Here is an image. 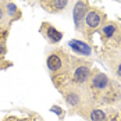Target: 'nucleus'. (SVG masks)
<instances>
[{
    "label": "nucleus",
    "instance_id": "9b49d317",
    "mask_svg": "<svg viewBox=\"0 0 121 121\" xmlns=\"http://www.w3.org/2000/svg\"><path fill=\"white\" fill-rule=\"evenodd\" d=\"M68 0H52V7L56 9L57 11H61L64 7H67Z\"/></svg>",
    "mask_w": 121,
    "mask_h": 121
},
{
    "label": "nucleus",
    "instance_id": "7ed1b4c3",
    "mask_svg": "<svg viewBox=\"0 0 121 121\" xmlns=\"http://www.w3.org/2000/svg\"><path fill=\"white\" fill-rule=\"evenodd\" d=\"M42 34H45V36L48 38L50 42H53V43L61 40V34L56 28L50 26L49 24H43V26H42Z\"/></svg>",
    "mask_w": 121,
    "mask_h": 121
},
{
    "label": "nucleus",
    "instance_id": "1a4fd4ad",
    "mask_svg": "<svg viewBox=\"0 0 121 121\" xmlns=\"http://www.w3.org/2000/svg\"><path fill=\"white\" fill-rule=\"evenodd\" d=\"M65 100H67V103H68L70 106L77 107V106L79 104V102H81V96H79L78 93H75V92H70V93L65 95Z\"/></svg>",
    "mask_w": 121,
    "mask_h": 121
},
{
    "label": "nucleus",
    "instance_id": "20e7f679",
    "mask_svg": "<svg viewBox=\"0 0 121 121\" xmlns=\"http://www.w3.org/2000/svg\"><path fill=\"white\" fill-rule=\"evenodd\" d=\"M70 46L73 48V50H75L77 53H79V54H84V56H89L91 53H92V49L91 46L88 45V43H85V42H81V40H70Z\"/></svg>",
    "mask_w": 121,
    "mask_h": 121
},
{
    "label": "nucleus",
    "instance_id": "ddd939ff",
    "mask_svg": "<svg viewBox=\"0 0 121 121\" xmlns=\"http://www.w3.org/2000/svg\"><path fill=\"white\" fill-rule=\"evenodd\" d=\"M116 74H117V77H118V78H121V61L116 65Z\"/></svg>",
    "mask_w": 121,
    "mask_h": 121
},
{
    "label": "nucleus",
    "instance_id": "9d476101",
    "mask_svg": "<svg viewBox=\"0 0 121 121\" xmlns=\"http://www.w3.org/2000/svg\"><path fill=\"white\" fill-rule=\"evenodd\" d=\"M91 120L92 121H106V114L103 113V110L95 109L91 111Z\"/></svg>",
    "mask_w": 121,
    "mask_h": 121
},
{
    "label": "nucleus",
    "instance_id": "6e6552de",
    "mask_svg": "<svg viewBox=\"0 0 121 121\" xmlns=\"http://www.w3.org/2000/svg\"><path fill=\"white\" fill-rule=\"evenodd\" d=\"M117 32H118V31H117V25L114 24V22H109V24H106L102 28V35L104 38H107V39L113 38Z\"/></svg>",
    "mask_w": 121,
    "mask_h": 121
},
{
    "label": "nucleus",
    "instance_id": "f03ea898",
    "mask_svg": "<svg viewBox=\"0 0 121 121\" xmlns=\"http://www.w3.org/2000/svg\"><path fill=\"white\" fill-rule=\"evenodd\" d=\"M102 21H103V14L99 11H91V13H88L86 17H85V25L91 31L96 29L97 26L102 24Z\"/></svg>",
    "mask_w": 121,
    "mask_h": 121
},
{
    "label": "nucleus",
    "instance_id": "2eb2a0df",
    "mask_svg": "<svg viewBox=\"0 0 121 121\" xmlns=\"http://www.w3.org/2000/svg\"><path fill=\"white\" fill-rule=\"evenodd\" d=\"M4 52H6V49H4V45H3V43H0V54H3Z\"/></svg>",
    "mask_w": 121,
    "mask_h": 121
},
{
    "label": "nucleus",
    "instance_id": "39448f33",
    "mask_svg": "<svg viewBox=\"0 0 121 121\" xmlns=\"http://www.w3.org/2000/svg\"><path fill=\"white\" fill-rule=\"evenodd\" d=\"M89 73H91V68H89L88 65H81V67H78V68L74 71L73 79L75 82H78V84H82V82H85V81L88 79Z\"/></svg>",
    "mask_w": 121,
    "mask_h": 121
},
{
    "label": "nucleus",
    "instance_id": "dca6fc26",
    "mask_svg": "<svg viewBox=\"0 0 121 121\" xmlns=\"http://www.w3.org/2000/svg\"><path fill=\"white\" fill-rule=\"evenodd\" d=\"M3 17H4V11H3V9L0 7V21L3 20Z\"/></svg>",
    "mask_w": 121,
    "mask_h": 121
},
{
    "label": "nucleus",
    "instance_id": "f257e3e1",
    "mask_svg": "<svg viewBox=\"0 0 121 121\" xmlns=\"http://www.w3.org/2000/svg\"><path fill=\"white\" fill-rule=\"evenodd\" d=\"M88 14L86 10V6H85L84 1H77L75 7H74V21H75V26L77 28H81L82 22H85V17Z\"/></svg>",
    "mask_w": 121,
    "mask_h": 121
},
{
    "label": "nucleus",
    "instance_id": "f8f14e48",
    "mask_svg": "<svg viewBox=\"0 0 121 121\" xmlns=\"http://www.w3.org/2000/svg\"><path fill=\"white\" fill-rule=\"evenodd\" d=\"M7 13H9V15H10V17L14 15V14L17 13V7H15L13 3H9V4H7Z\"/></svg>",
    "mask_w": 121,
    "mask_h": 121
},
{
    "label": "nucleus",
    "instance_id": "4468645a",
    "mask_svg": "<svg viewBox=\"0 0 121 121\" xmlns=\"http://www.w3.org/2000/svg\"><path fill=\"white\" fill-rule=\"evenodd\" d=\"M52 110H53L54 113H57L59 116L61 114V109H60V107H57V106H54V107H52Z\"/></svg>",
    "mask_w": 121,
    "mask_h": 121
},
{
    "label": "nucleus",
    "instance_id": "423d86ee",
    "mask_svg": "<svg viewBox=\"0 0 121 121\" xmlns=\"http://www.w3.org/2000/svg\"><path fill=\"white\" fill-rule=\"evenodd\" d=\"M107 85H109V78H107L103 73H96V75L92 78V86L96 88V89H99V91L106 89Z\"/></svg>",
    "mask_w": 121,
    "mask_h": 121
},
{
    "label": "nucleus",
    "instance_id": "0eeeda50",
    "mask_svg": "<svg viewBox=\"0 0 121 121\" xmlns=\"http://www.w3.org/2000/svg\"><path fill=\"white\" fill-rule=\"evenodd\" d=\"M61 67H63V60H61V57L59 54H50L48 57V68L50 71H53V73H56V71H59Z\"/></svg>",
    "mask_w": 121,
    "mask_h": 121
}]
</instances>
